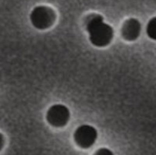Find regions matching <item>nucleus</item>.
Returning a JSON list of instances; mask_svg holds the SVG:
<instances>
[{"mask_svg": "<svg viewBox=\"0 0 156 155\" xmlns=\"http://www.w3.org/2000/svg\"><path fill=\"white\" fill-rule=\"evenodd\" d=\"M86 28L90 43L96 47L107 46L113 38V29L104 22L103 16L99 14H92L88 16Z\"/></svg>", "mask_w": 156, "mask_h": 155, "instance_id": "nucleus-1", "label": "nucleus"}, {"mask_svg": "<svg viewBox=\"0 0 156 155\" xmlns=\"http://www.w3.org/2000/svg\"><path fill=\"white\" fill-rule=\"evenodd\" d=\"M32 25L39 30H44L54 23L55 13L51 7L46 5H37L30 14Z\"/></svg>", "mask_w": 156, "mask_h": 155, "instance_id": "nucleus-2", "label": "nucleus"}, {"mask_svg": "<svg viewBox=\"0 0 156 155\" xmlns=\"http://www.w3.org/2000/svg\"><path fill=\"white\" fill-rule=\"evenodd\" d=\"M69 117L70 112L69 108L62 104H56L51 106L46 114V118L48 123L56 127L66 125Z\"/></svg>", "mask_w": 156, "mask_h": 155, "instance_id": "nucleus-3", "label": "nucleus"}, {"mask_svg": "<svg viewBox=\"0 0 156 155\" xmlns=\"http://www.w3.org/2000/svg\"><path fill=\"white\" fill-rule=\"evenodd\" d=\"M98 138V132L90 125H82L76 129L74 139L76 144L83 148H89L94 145Z\"/></svg>", "mask_w": 156, "mask_h": 155, "instance_id": "nucleus-4", "label": "nucleus"}, {"mask_svg": "<svg viewBox=\"0 0 156 155\" xmlns=\"http://www.w3.org/2000/svg\"><path fill=\"white\" fill-rule=\"evenodd\" d=\"M140 22L136 19L131 18L127 19L122 27V35L127 41H134L139 37L140 33Z\"/></svg>", "mask_w": 156, "mask_h": 155, "instance_id": "nucleus-5", "label": "nucleus"}, {"mask_svg": "<svg viewBox=\"0 0 156 155\" xmlns=\"http://www.w3.org/2000/svg\"><path fill=\"white\" fill-rule=\"evenodd\" d=\"M146 31L149 37L156 40V17H154L148 22Z\"/></svg>", "mask_w": 156, "mask_h": 155, "instance_id": "nucleus-6", "label": "nucleus"}, {"mask_svg": "<svg viewBox=\"0 0 156 155\" xmlns=\"http://www.w3.org/2000/svg\"><path fill=\"white\" fill-rule=\"evenodd\" d=\"M94 155H114V153L109 149H107V148H101L98 151H96Z\"/></svg>", "mask_w": 156, "mask_h": 155, "instance_id": "nucleus-7", "label": "nucleus"}, {"mask_svg": "<svg viewBox=\"0 0 156 155\" xmlns=\"http://www.w3.org/2000/svg\"><path fill=\"white\" fill-rule=\"evenodd\" d=\"M3 144H4L3 136H2V134L0 133V150H2V146H3Z\"/></svg>", "mask_w": 156, "mask_h": 155, "instance_id": "nucleus-8", "label": "nucleus"}]
</instances>
